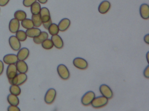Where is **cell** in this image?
<instances>
[{
	"label": "cell",
	"mask_w": 149,
	"mask_h": 111,
	"mask_svg": "<svg viewBox=\"0 0 149 111\" xmlns=\"http://www.w3.org/2000/svg\"><path fill=\"white\" fill-rule=\"evenodd\" d=\"M15 34V36L20 42L25 41L28 37L26 31L23 30H19Z\"/></svg>",
	"instance_id": "83f0119b"
},
{
	"label": "cell",
	"mask_w": 149,
	"mask_h": 111,
	"mask_svg": "<svg viewBox=\"0 0 149 111\" xmlns=\"http://www.w3.org/2000/svg\"><path fill=\"white\" fill-rule=\"evenodd\" d=\"M144 40L145 42L146 43H147V44H149V34H147L144 37Z\"/></svg>",
	"instance_id": "d590c367"
},
{
	"label": "cell",
	"mask_w": 149,
	"mask_h": 111,
	"mask_svg": "<svg viewBox=\"0 0 149 111\" xmlns=\"http://www.w3.org/2000/svg\"><path fill=\"white\" fill-rule=\"evenodd\" d=\"M40 15L42 22H46L51 19L49 10L46 7H43L41 9Z\"/></svg>",
	"instance_id": "2e32d148"
},
{
	"label": "cell",
	"mask_w": 149,
	"mask_h": 111,
	"mask_svg": "<svg viewBox=\"0 0 149 111\" xmlns=\"http://www.w3.org/2000/svg\"><path fill=\"white\" fill-rule=\"evenodd\" d=\"M108 102V99L102 95L95 97L91 104L95 108H99L107 105Z\"/></svg>",
	"instance_id": "7a4b0ae2"
},
{
	"label": "cell",
	"mask_w": 149,
	"mask_h": 111,
	"mask_svg": "<svg viewBox=\"0 0 149 111\" xmlns=\"http://www.w3.org/2000/svg\"><path fill=\"white\" fill-rule=\"evenodd\" d=\"M14 17L19 21H22L26 18L27 14L25 11L22 10H17L15 12Z\"/></svg>",
	"instance_id": "cb8c5ba5"
},
{
	"label": "cell",
	"mask_w": 149,
	"mask_h": 111,
	"mask_svg": "<svg viewBox=\"0 0 149 111\" xmlns=\"http://www.w3.org/2000/svg\"><path fill=\"white\" fill-rule=\"evenodd\" d=\"M8 111H20L19 108L18 106H12L10 105L7 108Z\"/></svg>",
	"instance_id": "4dcf8cb0"
},
{
	"label": "cell",
	"mask_w": 149,
	"mask_h": 111,
	"mask_svg": "<svg viewBox=\"0 0 149 111\" xmlns=\"http://www.w3.org/2000/svg\"><path fill=\"white\" fill-rule=\"evenodd\" d=\"M139 13L140 16L144 20L149 18V6L146 3H143L139 8Z\"/></svg>",
	"instance_id": "8fae6325"
},
{
	"label": "cell",
	"mask_w": 149,
	"mask_h": 111,
	"mask_svg": "<svg viewBox=\"0 0 149 111\" xmlns=\"http://www.w3.org/2000/svg\"><path fill=\"white\" fill-rule=\"evenodd\" d=\"M70 25V21L68 18H65L62 19L58 23V27L60 31L63 32L66 31L69 27Z\"/></svg>",
	"instance_id": "ac0fdd59"
},
{
	"label": "cell",
	"mask_w": 149,
	"mask_h": 111,
	"mask_svg": "<svg viewBox=\"0 0 149 111\" xmlns=\"http://www.w3.org/2000/svg\"><path fill=\"white\" fill-rule=\"evenodd\" d=\"M9 30L13 34L16 33L19 29L20 23L19 20L15 18H13L9 22Z\"/></svg>",
	"instance_id": "30bf717a"
},
{
	"label": "cell",
	"mask_w": 149,
	"mask_h": 111,
	"mask_svg": "<svg viewBox=\"0 0 149 111\" xmlns=\"http://www.w3.org/2000/svg\"><path fill=\"white\" fill-rule=\"evenodd\" d=\"M42 47L45 49H50L53 48L54 45L51 39L48 38L41 43Z\"/></svg>",
	"instance_id": "f1b7e54d"
},
{
	"label": "cell",
	"mask_w": 149,
	"mask_h": 111,
	"mask_svg": "<svg viewBox=\"0 0 149 111\" xmlns=\"http://www.w3.org/2000/svg\"><path fill=\"white\" fill-rule=\"evenodd\" d=\"M48 34L47 32L41 31L39 35L33 38V40L36 44H41L44 40L48 39Z\"/></svg>",
	"instance_id": "d6986e66"
},
{
	"label": "cell",
	"mask_w": 149,
	"mask_h": 111,
	"mask_svg": "<svg viewBox=\"0 0 149 111\" xmlns=\"http://www.w3.org/2000/svg\"><path fill=\"white\" fill-rule=\"evenodd\" d=\"M18 60L17 55L15 54H8L6 55L3 57V62L8 65L15 64Z\"/></svg>",
	"instance_id": "9c48e42d"
},
{
	"label": "cell",
	"mask_w": 149,
	"mask_h": 111,
	"mask_svg": "<svg viewBox=\"0 0 149 111\" xmlns=\"http://www.w3.org/2000/svg\"><path fill=\"white\" fill-rule=\"evenodd\" d=\"M27 80V75L26 73H19L16 75L15 77L12 79H8L9 83L11 85L21 86L24 84Z\"/></svg>",
	"instance_id": "6da1fadb"
},
{
	"label": "cell",
	"mask_w": 149,
	"mask_h": 111,
	"mask_svg": "<svg viewBox=\"0 0 149 111\" xmlns=\"http://www.w3.org/2000/svg\"><path fill=\"white\" fill-rule=\"evenodd\" d=\"M31 20L33 23L34 26L35 27H39L42 25V21L40 14L32 15Z\"/></svg>",
	"instance_id": "603a6c76"
},
{
	"label": "cell",
	"mask_w": 149,
	"mask_h": 111,
	"mask_svg": "<svg viewBox=\"0 0 149 111\" xmlns=\"http://www.w3.org/2000/svg\"><path fill=\"white\" fill-rule=\"evenodd\" d=\"M74 66L80 69H85L88 67V63L86 60L81 57H77L73 62Z\"/></svg>",
	"instance_id": "ba28073f"
},
{
	"label": "cell",
	"mask_w": 149,
	"mask_h": 111,
	"mask_svg": "<svg viewBox=\"0 0 149 111\" xmlns=\"http://www.w3.org/2000/svg\"><path fill=\"white\" fill-rule=\"evenodd\" d=\"M26 32L28 37L33 38L39 35L41 32V30L38 28L33 27L27 29Z\"/></svg>",
	"instance_id": "ffe728a7"
},
{
	"label": "cell",
	"mask_w": 149,
	"mask_h": 111,
	"mask_svg": "<svg viewBox=\"0 0 149 111\" xmlns=\"http://www.w3.org/2000/svg\"><path fill=\"white\" fill-rule=\"evenodd\" d=\"M18 71L15 64H10L8 66L6 70V75L8 79H12L16 76Z\"/></svg>",
	"instance_id": "7c38bea8"
},
{
	"label": "cell",
	"mask_w": 149,
	"mask_h": 111,
	"mask_svg": "<svg viewBox=\"0 0 149 111\" xmlns=\"http://www.w3.org/2000/svg\"><path fill=\"white\" fill-rule=\"evenodd\" d=\"M10 0H0V6L4 7L7 5Z\"/></svg>",
	"instance_id": "836d02e7"
},
{
	"label": "cell",
	"mask_w": 149,
	"mask_h": 111,
	"mask_svg": "<svg viewBox=\"0 0 149 111\" xmlns=\"http://www.w3.org/2000/svg\"><path fill=\"white\" fill-rule=\"evenodd\" d=\"M8 42L11 48L14 51H18L21 48L20 41L15 36H11L9 37Z\"/></svg>",
	"instance_id": "8992f818"
},
{
	"label": "cell",
	"mask_w": 149,
	"mask_h": 111,
	"mask_svg": "<svg viewBox=\"0 0 149 111\" xmlns=\"http://www.w3.org/2000/svg\"><path fill=\"white\" fill-rule=\"evenodd\" d=\"M144 76L146 77V78L149 79V66H146V67L145 69L144 70L143 72Z\"/></svg>",
	"instance_id": "d6a6232c"
},
{
	"label": "cell",
	"mask_w": 149,
	"mask_h": 111,
	"mask_svg": "<svg viewBox=\"0 0 149 111\" xmlns=\"http://www.w3.org/2000/svg\"><path fill=\"white\" fill-rule=\"evenodd\" d=\"M37 0H23V4L25 7L28 8L30 7V6L36 1Z\"/></svg>",
	"instance_id": "f546056e"
},
{
	"label": "cell",
	"mask_w": 149,
	"mask_h": 111,
	"mask_svg": "<svg viewBox=\"0 0 149 111\" xmlns=\"http://www.w3.org/2000/svg\"><path fill=\"white\" fill-rule=\"evenodd\" d=\"M51 40L53 42L54 46L57 49H61L63 47V42L61 37L58 34L52 36Z\"/></svg>",
	"instance_id": "e0dca14e"
},
{
	"label": "cell",
	"mask_w": 149,
	"mask_h": 111,
	"mask_svg": "<svg viewBox=\"0 0 149 111\" xmlns=\"http://www.w3.org/2000/svg\"><path fill=\"white\" fill-rule=\"evenodd\" d=\"M7 101L10 105L18 106L19 104V99L18 96L10 94L7 96Z\"/></svg>",
	"instance_id": "44dd1931"
},
{
	"label": "cell",
	"mask_w": 149,
	"mask_h": 111,
	"mask_svg": "<svg viewBox=\"0 0 149 111\" xmlns=\"http://www.w3.org/2000/svg\"><path fill=\"white\" fill-rule=\"evenodd\" d=\"M95 97L94 92L93 91H88L84 94V95L82 97L81 101L84 106H87L91 104L93 100Z\"/></svg>",
	"instance_id": "5b68a950"
},
{
	"label": "cell",
	"mask_w": 149,
	"mask_h": 111,
	"mask_svg": "<svg viewBox=\"0 0 149 111\" xmlns=\"http://www.w3.org/2000/svg\"><path fill=\"white\" fill-rule=\"evenodd\" d=\"M21 25L23 28L26 29H29L34 27L32 20L29 18H26L22 21Z\"/></svg>",
	"instance_id": "4316f807"
},
{
	"label": "cell",
	"mask_w": 149,
	"mask_h": 111,
	"mask_svg": "<svg viewBox=\"0 0 149 111\" xmlns=\"http://www.w3.org/2000/svg\"><path fill=\"white\" fill-rule=\"evenodd\" d=\"M4 62L0 60V75L3 73L4 72Z\"/></svg>",
	"instance_id": "e575fe53"
},
{
	"label": "cell",
	"mask_w": 149,
	"mask_h": 111,
	"mask_svg": "<svg viewBox=\"0 0 149 111\" xmlns=\"http://www.w3.org/2000/svg\"><path fill=\"white\" fill-rule=\"evenodd\" d=\"M39 1V2L42 4H45L47 2L48 0H37Z\"/></svg>",
	"instance_id": "8d00e7d4"
},
{
	"label": "cell",
	"mask_w": 149,
	"mask_h": 111,
	"mask_svg": "<svg viewBox=\"0 0 149 111\" xmlns=\"http://www.w3.org/2000/svg\"><path fill=\"white\" fill-rule=\"evenodd\" d=\"M18 51L17 56L19 60L25 61L28 58L30 52L27 48H21Z\"/></svg>",
	"instance_id": "5bb4252c"
},
{
	"label": "cell",
	"mask_w": 149,
	"mask_h": 111,
	"mask_svg": "<svg viewBox=\"0 0 149 111\" xmlns=\"http://www.w3.org/2000/svg\"><path fill=\"white\" fill-rule=\"evenodd\" d=\"M9 91L11 94L16 96H19L21 93V89L19 86L18 85H11L9 88Z\"/></svg>",
	"instance_id": "d4e9b609"
},
{
	"label": "cell",
	"mask_w": 149,
	"mask_h": 111,
	"mask_svg": "<svg viewBox=\"0 0 149 111\" xmlns=\"http://www.w3.org/2000/svg\"><path fill=\"white\" fill-rule=\"evenodd\" d=\"M15 65L17 71L19 73H26L28 71V66L25 61L18 60Z\"/></svg>",
	"instance_id": "9a60e30c"
},
{
	"label": "cell",
	"mask_w": 149,
	"mask_h": 111,
	"mask_svg": "<svg viewBox=\"0 0 149 111\" xmlns=\"http://www.w3.org/2000/svg\"><path fill=\"white\" fill-rule=\"evenodd\" d=\"M48 30L49 33L52 36L58 34L60 31L58 25L55 23H52L49 26Z\"/></svg>",
	"instance_id": "484cf974"
},
{
	"label": "cell",
	"mask_w": 149,
	"mask_h": 111,
	"mask_svg": "<svg viewBox=\"0 0 149 111\" xmlns=\"http://www.w3.org/2000/svg\"><path fill=\"white\" fill-rule=\"evenodd\" d=\"M110 2L109 1L104 0L102 1L99 5L98 10L101 14H105L111 8Z\"/></svg>",
	"instance_id": "4fadbf2b"
},
{
	"label": "cell",
	"mask_w": 149,
	"mask_h": 111,
	"mask_svg": "<svg viewBox=\"0 0 149 111\" xmlns=\"http://www.w3.org/2000/svg\"><path fill=\"white\" fill-rule=\"evenodd\" d=\"M52 23V21L51 19L49 20L48 21L46 22H43L42 23V25H43L44 27L46 29H48L49 27V26L51 25V24Z\"/></svg>",
	"instance_id": "1f68e13d"
},
{
	"label": "cell",
	"mask_w": 149,
	"mask_h": 111,
	"mask_svg": "<svg viewBox=\"0 0 149 111\" xmlns=\"http://www.w3.org/2000/svg\"><path fill=\"white\" fill-rule=\"evenodd\" d=\"M41 7L39 2H35L30 6V10L33 15H36L40 14Z\"/></svg>",
	"instance_id": "7402d4cb"
},
{
	"label": "cell",
	"mask_w": 149,
	"mask_h": 111,
	"mask_svg": "<svg viewBox=\"0 0 149 111\" xmlns=\"http://www.w3.org/2000/svg\"><path fill=\"white\" fill-rule=\"evenodd\" d=\"M56 92L54 88H50L46 92L44 96V101L47 104H51L55 99Z\"/></svg>",
	"instance_id": "277c9868"
},
{
	"label": "cell",
	"mask_w": 149,
	"mask_h": 111,
	"mask_svg": "<svg viewBox=\"0 0 149 111\" xmlns=\"http://www.w3.org/2000/svg\"><path fill=\"white\" fill-rule=\"evenodd\" d=\"M0 11H1V8H0Z\"/></svg>",
	"instance_id": "f35d334b"
},
{
	"label": "cell",
	"mask_w": 149,
	"mask_h": 111,
	"mask_svg": "<svg viewBox=\"0 0 149 111\" xmlns=\"http://www.w3.org/2000/svg\"><path fill=\"white\" fill-rule=\"evenodd\" d=\"M99 90L102 95L108 99H111L113 97V92L110 88L105 84L100 86Z\"/></svg>",
	"instance_id": "52a82bcc"
},
{
	"label": "cell",
	"mask_w": 149,
	"mask_h": 111,
	"mask_svg": "<svg viewBox=\"0 0 149 111\" xmlns=\"http://www.w3.org/2000/svg\"><path fill=\"white\" fill-rule=\"evenodd\" d=\"M149 52H147L146 54V60H147V62L149 63Z\"/></svg>",
	"instance_id": "74e56055"
},
{
	"label": "cell",
	"mask_w": 149,
	"mask_h": 111,
	"mask_svg": "<svg viewBox=\"0 0 149 111\" xmlns=\"http://www.w3.org/2000/svg\"><path fill=\"white\" fill-rule=\"evenodd\" d=\"M57 71L60 77L63 79L67 80L70 77V72L67 67L64 64L58 65Z\"/></svg>",
	"instance_id": "3957f363"
}]
</instances>
